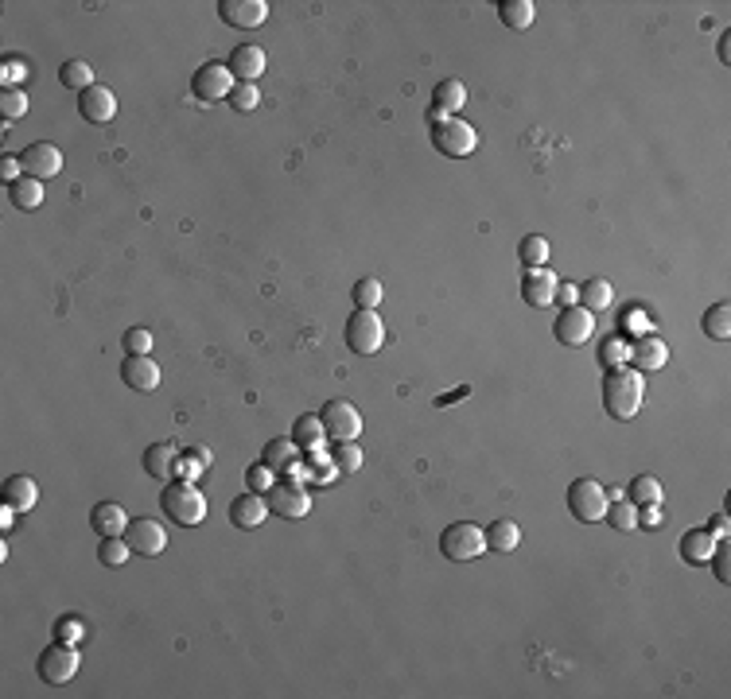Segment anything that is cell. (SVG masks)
I'll list each match as a JSON object with an SVG mask.
<instances>
[{
    "label": "cell",
    "mask_w": 731,
    "mask_h": 699,
    "mask_svg": "<svg viewBox=\"0 0 731 699\" xmlns=\"http://www.w3.org/2000/svg\"><path fill=\"white\" fill-rule=\"evenodd\" d=\"M556 288H561V280L548 272V268H525V276H522V299H525L530 307H553Z\"/></svg>",
    "instance_id": "18"
},
{
    "label": "cell",
    "mask_w": 731,
    "mask_h": 699,
    "mask_svg": "<svg viewBox=\"0 0 731 699\" xmlns=\"http://www.w3.org/2000/svg\"><path fill=\"white\" fill-rule=\"evenodd\" d=\"M128 541L125 536H102V544H98V559H102V567H125V559H128Z\"/></svg>",
    "instance_id": "38"
},
{
    "label": "cell",
    "mask_w": 731,
    "mask_h": 699,
    "mask_svg": "<svg viewBox=\"0 0 731 699\" xmlns=\"http://www.w3.org/2000/svg\"><path fill=\"white\" fill-rule=\"evenodd\" d=\"M78 113L86 117L90 125H110L117 117V93L110 85H98L94 82L86 93H78Z\"/></svg>",
    "instance_id": "17"
},
{
    "label": "cell",
    "mask_w": 731,
    "mask_h": 699,
    "mask_svg": "<svg viewBox=\"0 0 731 699\" xmlns=\"http://www.w3.org/2000/svg\"><path fill=\"white\" fill-rule=\"evenodd\" d=\"M230 74L238 82H257L265 74V51L257 47V43H242V47H234V55H230Z\"/></svg>",
    "instance_id": "23"
},
{
    "label": "cell",
    "mask_w": 731,
    "mask_h": 699,
    "mask_svg": "<svg viewBox=\"0 0 731 699\" xmlns=\"http://www.w3.org/2000/svg\"><path fill=\"white\" fill-rule=\"evenodd\" d=\"M176 467H179V447H176V443H148V451H144V470H148V478L168 482L171 475H176Z\"/></svg>",
    "instance_id": "26"
},
{
    "label": "cell",
    "mask_w": 731,
    "mask_h": 699,
    "mask_svg": "<svg viewBox=\"0 0 731 699\" xmlns=\"http://www.w3.org/2000/svg\"><path fill=\"white\" fill-rule=\"evenodd\" d=\"M191 455H195V459L202 462V467H207V470H210V462H214V455H210V451H207V447H191Z\"/></svg>",
    "instance_id": "52"
},
{
    "label": "cell",
    "mask_w": 731,
    "mask_h": 699,
    "mask_svg": "<svg viewBox=\"0 0 731 699\" xmlns=\"http://www.w3.org/2000/svg\"><path fill=\"white\" fill-rule=\"evenodd\" d=\"M125 541L136 556H160L168 548V532H164V524L152 521V517H133L125 529Z\"/></svg>",
    "instance_id": "13"
},
{
    "label": "cell",
    "mask_w": 731,
    "mask_h": 699,
    "mask_svg": "<svg viewBox=\"0 0 731 699\" xmlns=\"http://www.w3.org/2000/svg\"><path fill=\"white\" fill-rule=\"evenodd\" d=\"M128 521H133V517H128L125 505H117V501H98L90 509V529L98 536H125Z\"/></svg>",
    "instance_id": "22"
},
{
    "label": "cell",
    "mask_w": 731,
    "mask_h": 699,
    "mask_svg": "<svg viewBox=\"0 0 731 699\" xmlns=\"http://www.w3.org/2000/svg\"><path fill=\"white\" fill-rule=\"evenodd\" d=\"M719 59H724V62H731V36H724V39H719Z\"/></svg>",
    "instance_id": "54"
},
{
    "label": "cell",
    "mask_w": 731,
    "mask_h": 699,
    "mask_svg": "<svg viewBox=\"0 0 731 699\" xmlns=\"http://www.w3.org/2000/svg\"><path fill=\"white\" fill-rule=\"evenodd\" d=\"M382 296H385V292H382V284H378L374 276H362L358 284H354V304L366 307V311L378 307V304H382Z\"/></svg>",
    "instance_id": "41"
},
{
    "label": "cell",
    "mask_w": 731,
    "mask_h": 699,
    "mask_svg": "<svg viewBox=\"0 0 731 699\" xmlns=\"http://www.w3.org/2000/svg\"><path fill=\"white\" fill-rule=\"evenodd\" d=\"M604 521H607L615 532H634V529H638V505H634V501H619V498H611V501H607Z\"/></svg>",
    "instance_id": "32"
},
{
    "label": "cell",
    "mask_w": 731,
    "mask_h": 699,
    "mask_svg": "<svg viewBox=\"0 0 731 699\" xmlns=\"http://www.w3.org/2000/svg\"><path fill=\"white\" fill-rule=\"evenodd\" d=\"M646 524H661V513H658V505H646Z\"/></svg>",
    "instance_id": "55"
},
{
    "label": "cell",
    "mask_w": 731,
    "mask_h": 699,
    "mask_svg": "<svg viewBox=\"0 0 731 699\" xmlns=\"http://www.w3.org/2000/svg\"><path fill=\"white\" fill-rule=\"evenodd\" d=\"M701 327H704V335H708V338L727 342V338H731V307H727V304H712V307L704 311Z\"/></svg>",
    "instance_id": "35"
},
{
    "label": "cell",
    "mask_w": 731,
    "mask_h": 699,
    "mask_svg": "<svg viewBox=\"0 0 731 699\" xmlns=\"http://www.w3.org/2000/svg\"><path fill=\"white\" fill-rule=\"evenodd\" d=\"M607 501H611V493L599 486L595 478H576L572 486H568V513H572L576 521H604V513H607Z\"/></svg>",
    "instance_id": "6"
},
{
    "label": "cell",
    "mask_w": 731,
    "mask_h": 699,
    "mask_svg": "<svg viewBox=\"0 0 731 699\" xmlns=\"http://www.w3.org/2000/svg\"><path fill=\"white\" fill-rule=\"evenodd\" d=\"M661 482L653 478V475H638L630 482V501L634 505H661Z\"/></svg>",
    "instance_id": "37"
},
{
    "label": "cell",
    "mask_w": 731,
    "mask_h": 699,
    "mask_svg": "<svg viewBox=\"0 0 731 699\" xmlns=\"http://www.w3.org/2000/svg\"><path fill=\"white\" fill-rule=\"evenodd\" d=\"M121 381L136 393H156L160 389V365L152 362V354H128L121 362Z\"/></svg>",
    "instance_id": "16"
},
{
    "label": "cell",
    "mask_w": 731,
    "mask_h": 699,
    "mask_svg": "<svg viewBox=\"0 0 731 699\" xmlns=\"http://www.w3.org/2000/svg\"><path fill=\"white\" fill-rule=\"evenodd\" d=\"M226 102H230L234 113H253L257 105H261V90H257V82H238Z\"/></svg>",
    "instance_id": "39"
},
{
    "label": "cell",
    "mask_w": 731,
    "mask_h": 699,
    "mask_svg": "<svg viewBox=\"0 0 731 699\" xmlns=\"http://www.w3.org/2000/svg\"><path fill=\"white\" fill-rule=\"evenodd\" d=\"M245 482H250L253 493H268V490H273V467H265V462H253V467L245 470Z\"/></svg>",
    "instance_id": "46"
},
{
    "label": "cell",
    "mask_w": 731,
    "mask_h": 699,
    "mask_svg": "<svg viewBox=\"0 0 731 699\" xmlns=\"http://www.w3.org/2000/svg\"><path fill=\"white\" fill-rule=\"evenodd\" d=\"M8 199H12L16 210H36L43 202V179L20 175L16 183H8Z\"/></svg>",
    "instance_id": "29"
},
{
    "label": "cell",
    "mask_w": 731,
    "mask_h": 699,
    "mask_svg": "<svg viewBox=\"0 0 731 699\" xmlns=\"http://www.w3.org/2000/svg\"><path fill=\"white\" fill-rule=\"evenodd\" d=\"M20 164H24V175L31 179H55L62 171V152L55 144H47V140H36V144L24 148Z\"/></svg>",
    "instance_id": "14"
},
{
    "label": "cell",
    "mask_w": 731,
    "mask_h": 699,
    "mask_svg": "<svg viewBox=\"0 0 731 699\" xmlns=\"http://www.w3.org/2000/svg\"><path fill=\"white\" fill-rule=\"evenodd\" d=\"M716 544H719V536L712 529H689L681 536V544H677V552H681V559L689 567H704L708 559H712Z\"/></svg>",
    "instance_id": "19"
},
{
    "label": "cell",
    "mask_w": 731,
    "mask_h": 699,
    "mask_svg": "<svg viewBox=\"0 0 731 699\" xmlns=\"http://www.w3.org/2000/svg\"><path fill=\"white\" fill-rule=\"evenodd\" d=\"M268 517V501L261 498V493H242V498H234L230 505V524L234 529H261Z\"/></svg>",
    "instance_id": "21"
},
{
    "label": "cell",
    "mask_w": 731,
    "mask_h": 699,
    "mask_svg": "<svg viewBox=\"0 0 731 699\" xmlns=\"http://www.w3.org/2000/svg\"><path fill=\"white\" fill-rule=\"evenodd\" d=\"M78 638H86V622H82V618H74V614H62V618L55 622V641L74 645Z\"/></svg>",
    "instance_id": "42"
},
{
    "label": "cell",
    "mask_w": 731,
    "mask_h": 699,
    "mask_svg": "<svg viewBox=\"0 0 731 699\" xmlns=\"http://www.w3.org/2000/svg\"><path fill=\"white\" fill-rule=\"evenodd\" d=\"M342 338H347V350L362 354V358H370V354H378L385 346V322L378 319V311H366L358 307L354 315L347 319V330H342Z\"/></svg>",
    "instance_id": "5"
},
{
    "label": "cell",
    "mask_w": 731,
    "mask_h": 699,
    "mask_svg": "<svg viewBox=\"0 0 731 699\" xmlns=\"http://www.w3.org/2000/svg\"><path fill=\"white\" fill-rule=\"evenodd\" d=\"M439 552H444V559H451V564L479 559L487 552V529H479V524H471V521L448 524L444 536H439Z\"/></svg>",
    "instance_id": "3"
},
{
    "label": "cell",
    "mask_w": 731,
    "mask_h": 699,
    "mask_svg": "<svg viewBox=\"0 0 731 699\" xmlns=\"http://www.w3.org/2000/svg\"><path fill=\"white\" fill-rule=\"evenodd\" d=\"M319 419H324L327 439H335V443H354L362 435V412L350 401H327Z\"/></svg>",
    "instance_id": "10"
},
{
    "label": "cell",
    "mask_w": 731,
    "mask_h": 699,
    "mask_svg": "<svg viewBox=\"0 0 731 699\" xmlns=\"http://www.w3.org/2000/svg\"><path fill=\"white\" fill-rule=\"evenodd\" d=\"M548 256H553V245H548V238H541V233H530V238H522L518 261H522L525 268H545Z\"/></svg>",
    "instance_id": "33"
},
{
    "label": "cell",
    "mask_w": 731,
    "mask_h": 699,
    "mask_svg": "<svg viewBox=\"0 0 731 699\" xmlns=\"http://www.w3.org/2000/svg\"><path fill=\"white\" fill-rule=\"evenodd\" d=\"M331 459H335L339 475H358L362 462H366V455H362V447H358V443H335Z\"/></svg>",
    "instance_id": "40"
},
{
    "label": "cell",
    "mask_w": 731,
    "mask_h": 699,
    "mask_svg": "<svg viewBox=\"0 0 731 699\" xmlns=\"http://www.w3.org/2000/svg\"><path fill=\"white\" fill-rule=\"evenodd\" d=\"M339 475L335 459L324 455V451H308L304 455V482H331Z\"/></svg>",
    "instance_id": "36"
},
{
    "label": "cell",
    "mask_w": 731,
    "mask_h": 699,
    "mask_svg": "<svg viewBox=\"0 0 731 699\" xmlns=\"http://www.w3.org/2000/svg\"><path fill=\"white\" fill-rule=\"evenodd\" d=\"M0 175H4L8 183H16L20 175H24V164H20V156H4V159H0Z\"/></svg>",
    "instance_id": "50"
},
{
    "label": "cell",
    "mask_w": 731,
    "mask_h": 699,
    "mask_svg": "<svg viewBox=\"0 0 731 699\" xmlns=\"http://www.w3.org/2000/svg\"><path fill=\"white\" fill-rule=\"evenodd\" d=\"M591 330H595V315L591 311H584V307H564L561 311V319L553 322V335H556V342L561 346H584V342L591 338Z\"/></svg>",
    "instance_id": "12"
},
{
    "label": "cell",
    "mask_w": 731,
    "mask_h": 699,
    "mask_svg": "<svg viewBox=\"0 0 731 699\" xmlns=\"http://www.w3.org/2000/svg\"><path fill=\"white\" fill-rule=\"evenodd\" d=\"M464 105H467V85L459 78H444L432 90V121L436 117H459Z\"/></svg>",
    "instance_id": "24"
},
{
    "label": "cell",
    "mask_w": 731,
    "mask_h": 699,
    "mask_svg": "<svg viewBox=\"0 0 731 699\" xmlns=\"http://www.w3.org/2000/svg\"><path fill=\"white\" fill-rule=\"evenodd\" d=\"M292 443L304 451H324V443H327V432H324V419L319 416H300L296 424H292Z\"/></svg>",
    "instance_id": "27"
},
{
    "label": "cell",
    "mask_w": 731,
    "mask_h": 699,
    "mask_svg": "<svg viewBox=\"0 0 731 699\" xmlns=\"http://www.w3.org/2000/svg\"><path fill=\"white\" fill-rule=\"evenodd\" d=\"M518 544H522V524L490 521V529H487V548H490V552H513Z\"/></svg>",
    "instance_id": "30"
},
{
    "label": "cell",
    "mask_w": 731,
    "mask_h": 699,
    "mask_svg": "<svg viewBox=\"0 0 731 699\" xmlns=\"http://www.w3.org/2000/svg\"><path fill=\"white\" fill-rule=\"evenodd\" d=\"M627 358H630V346L622 338H607L604 350H599V362H604L607 370H619V362H627Z\"/></svg>",
    "instance_id": "45"
},
{
    "label": "cell",
    "mask_w": 731,
    "mask_h": 699,
    "mask_svg": "<svg viewBox=\"0 0 731 699\" xmlns=\"http://www.w3.org/2000/svg\"><path fill=\"white\" fill-rule=\"evenodd\" d=\"M0 113H4L8 121L24 117L28 113V93L24 90H4V93H0Z\"/></svg>",
    "instance_id": "43"
},
{
    "label": "cell",
    "mask_w": 731,
    "mask_h": 699,
    "mask_svg": "<svg viewBox=\"0 0 731 699\" xmlns=\"http://www.w3.org/2000/svg\"><path fill=\"white\" fill-rule=\"evenodd\" d=\"M218 16L238 31H253L268 20V4L265 0H218Z\"/></svg>",
    "instance_id": "15"
},
{
    "label": "cell",
    "mask_w": 731,
    "mask_h": 699,
    "mask_svg": "<svg viewBox=\"0 0 731 699\" xmlns=\"http://www.w3.org/2000/svg\"><path fill=\"white\" fill-rule=\"evenodd\" d=\"M234 85H238V78L230 74V67H226V62H202V67L191 74V93H195L199 102H207V105L226 102Z\"/></svg>",
    "instance_id": "8"
},
{
    "label": "cell",
    "mask_w": 731,
    "mask_h": 699,
    "mask_svg": "<svg viewBox=\"0 0 731 699\" xmlns=\"http://www.w3.org/2000/svg\"><path fill=\"white\" fill-rule=\"evenodd\" d=\"M160 509L168 513V521L183 524V529H195V524L207 521V498H202V490L187 478L168 482L164 493H160Z\"/></svg>",
    "instance_id": "2"
},
{
    "label": "cell",
    "mask_w": 731,
    "mask_h": 699,
    "mask_svg": "<svg viewBox=\"0 0 731 699\" xmlns=\"http://www.w3.org/2000/svg\"><path fill=\"white\" fill-rule=\"evenodd\" d=\"M176 470H179V478H187V482H195L199 475H207V467H202L191 451H179V467Z\"/></svg>",
    "instance_id": "49"
},
{
    "label": "cell",
    "mask_w": 731,
    "mask_h": 699,
    "mask_svg": "<svg viewBox=\"0 0 731 699\" xmlns=\"http://www.w3.org/2000/svg\"><path fill=\"white\" fill-rule=\"evenodd\" d=\"M708 564H712V572H716L719 583H727V579H731V572H727V536H719V544H716V552H712Z\"/></svg>",
    "instance_id": "48"
},
{
    "label": "cell",
    "mask_w": 731,
    "mask_h": 699,
    "mask_svg": "<svg viewBox=\"0 0 731 699\" xmlns=\"http://www.w3.org/2000/svg\"><path fill=\"white\" fill-rule=\"evenodd\" d=\"M0 78H4V90H16V82L28 78V62H24V59H4V70H0Z\"/></svg>",
    "instance_id": "47"
},
{
    "label": "cell",
    "mask_w": 731,
    "mask_h": 699,
    "mask_svg": "<svg viewBox=\"0 0 731 699\" xmlns=\"http://www.w3.org/2000/svg\"><path fill=\"white\" fill-rule=\"evenodd\" d=\"M268 509L276 513V517L284 521H304L311 513V493L304 490V482H273V490H268Z\"/></svg>",
    "instance_id": "9"
},
{
    "label": "cell",
    "mask_w": 731,
    "mask_h": 699,
    "mask_svg": "<svg viewBox=\"0 0 731 699\" xmlns=\"http://www.w3.org/2000/svg\"><path fill=\"white\" fill-rule=\"evenodd\" d=\"M556 299H561L564 307H576L579 304V284H561L556 288Z\"/></svg>",
    "instance_id": "51"
},
{
    "label": "cell",
    "mask_w": 731,
    "mask_h": 699,
    "mask_svg": "<svg viewBox=\"0 0 731 699\" xmlns=\"http://www.w3.org/2000/svg\"><path fill=\"white\" fill-rule=\"evenodd\" d=\"M498 16H502V24H506L510 31H525V28L533 24L537 8H533V0H502V4H498Z\"/></svg>",
    "instance_id": "31"
},
{
    "label": "cell",
    "mask_w": 731,
    "mask_h": 699,
    "mask_svg": "<svg viewBox=\"0 0 731 699\" xmlns=\"http://www.w3.org/2000/svg\"><path fill=\"white\" fill-rule=\"evenodd\" d=\"M630 362L638 373H658V370H665V362H669V346H665L658 335H642L630 346Z\"/></svg>",
    "instance_id": "20"
},
{
    "label": "cell",
    "mask_w": 731,
    "mask_h": 699,
    "mask_svg": "<svg viewBox=\"0 0 731 699\" xmlns=\"http://www.w3.org/2000/svg\"><path fill=\"white\" fill-rule=\"evenodd\" d=\"M432 144H436L439 156L464 159V156L475 152L479 133L467 121H459V117H436V121H432Z\"/></svg>",
    "instance_id": "4"
},
{
    "label": "cell",
    "mask_w": 731,
    "mask_h": 699,
    "mask_svg": "<svg viewBox=\"0 0 731 699\" xmlns=\"http://www.w3.org/2000/svg\"><path fill=\"white\" fill-rule=\"evenodd\" d=\"M0 501L12 505L16 513H28V509H36L39 505V486L28 475H12L4 482V490H0Z\"/></svg>",
    "instance_id": "25"
},
{
    "label": "cell",
    "mask_w": 731,
    "mask_h": 699,
    "mask_svg": "<svg viewBox=\"0 0 731 699\" xmlns=\"http://www.w3.org/2000/svg\"><path fill=\"white\" fill-rule=\"evenodd\" d=\"M646 401V373L638 370H607L604 381V408L615 419H634Z\"/></svg>",
    "instance_id": "1"
},
{
    "label": "cell",
    "mask_w": 731,
    "mask_h": 699,
    "mask_svg": "<svg viewBox=\"0 0 731 699\" xmlns=\"http://www.w3.org/2000/svg\"><path fill=\"white\" fill-rule=\"evenodd\" d=\"M611 304H615V288L607 284L604 276H595V280H587V284H579V307L584 311H607Z\"/></svg>",
    "instance_id": "28"
},
{
    "label": "cell",
    "mask_w": 731,
    "mask_h": 699,
    "mask_svg": "<svg viewBox=\"0 0 731 699\" xmlns=\"http://www.w3.org/2000/svg\"><path fill=\"white\" fill-rule=\"evenodd\" d=\"M12 513H16V509H12V505H4V509H0V529H4V532H8V529H12Z\"/></svg>",
    "instance_id": "53"
},
{
    "label": "cell",
    "mask_w": 731,
    "mask_h": 699,
    "mask_svg": "<svg viewBox=\"0 0 731 699\" xmlns=\"http://www.w3.org/2000/svg\"><path fill=\"white\" fill-rule=\"evenodd\" d=\"M121 350H128V354H148V350H152V330L128 327L125 338H121Z\"/></svg>",
    "instance_id": "44"
},
{
    "label": "cell",
    "mask_w": 731,
    "mask_h": 699,
    "mask_svg": "<svg viewBox=\"0 0 731 699\" xmlns=\"http://www.w3.org/2000/svg\"><path fill=\"white\" fill-rule=\"evenodd\" d=\"M78 664H82V657H78V649H74V645L51 641L47 649L39 653V680L51 684V687H55V684H67V680H74Z\"/></svg>",
    "instance_id": "7"
},
{
    "label": "cell",
    "mask_w": 731,
    "mask_h": 699,
    "mask_svg": "<svg viewBox=\"0 0 731 699\" xmlns=\"http://www.w3.org/2000/svg\"><path fill=\"white\" fill-rule=\"evenodd\" d=\"M59 82L67 85V90L86 93L94 85V67L86 59H67V62H62V70H59Z\"/></svg>",
    "instance_id": "34"
},
{
    "label": "cell",
    "mask_w": 731,
    "mask_h": 699,
    "mask_svg": "<svg viewBox=\"0 0 731 699\" xmlns=\"http://www.w3.org/2000/svg\"><path fill=\"white\" fill-rule=\"evenodd\" d=\"M300 451L292 439H273V443H265V455L261 462L265 467H273V475H281L284 482H304V462H300Z\"/></svg>",
    "instance_id": "11"
}]
</instances>
